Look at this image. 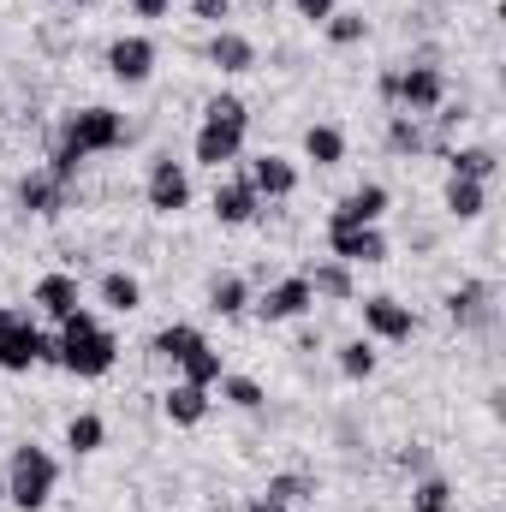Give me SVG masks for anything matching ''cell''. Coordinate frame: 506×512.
<instances>
[{"mask_svg": "<svg viewBox=\"0 0 506 512\" xmlns=\"http://www.w3.org/2000/svg\"><path fill=\"white\" fill-rule=\"evenodd\" d=\"M126 137H131V126H126L120 108H102V102L72 108V114L60 120V137H54V149H48L42 167H48L60 185H78V167H84L90 155H114Z\"/></svg>", "mask_w": 506, "mask_h": 512, "instance_id": "6da1fadb", "label": "cell"}, {"mask_svg": "<svg viewBox=\"0 0 506 512\" xmlns=\"http://www.w3.org/2000/svg\"><path fill=\"white\" fill-rule=\"evenodd\" d=\"M54 364H60L66 376H78V382H102V376L120 364V340L102 328L96 310L78 304V310L60 322V334H54Z\"/></svg>", "mask_w": 506, "mask_h": 512, "instance_id": "7a4b0ae2", "label": "cell"}, {"mask_svg": "<svg viewBox=\"0 0 506 512\" xmlns=\"http://www.w3.org/2000/svg\"><path fill=\"white\" fill-rule=\"evenodd\" d=\"M0 477H6V501H12V507L42 512L54 501V489H60V459H54L48 447H36V441H18Z\"/></svg>", "mask_w": 506, "mask_h": 512, "instance_id": "3957f363", "label": "cell"}, {"mask_svg": "<svg viewBox=\"0 0 506 512\" xmlns=\"http://www.w3.org/2000/svg\"><path fill=\"white\" fill-rule=\"evenodd\" d=\"M36 364H54V340L36 328V310H6L0 316V370L30 376Z\"/></svg>", "mask_w": 506, "mask_h": 512, "instance_id": "277c9868", "label": "cell"}, {"mask_svg": "<svg viewBox=\"0 0 506 512\" xmlns=\"http://www.w3.org/2000/svg\"><path fill=\"white\" fill-rule=\"evenodd\" d=\"M447 102V72L417 60V66H393V114H417L429 120L435 108Z\"/></svg>", "mask_w": 506, "mask_h": 512, "instance_id": "5b68a950", "label": "cell"}, {"mask_svg": "<svg viewBox=\"0 0 506 512\" xmlns=\"http://www.w3.org/2000/svg\"><path fill=\"white\" fill-rule=\"evenodd\" d=\"M143 203H149L155 215H185V209H191V173H185V161L155 155L149 173H143Z\"/></svg>", "mask_w": 506, "mask_h": 512, "instance_id": "8992f818", "label": "cell"}, {"mask_svg": "<svg viewBox=\"0 0 506 512\" xmlns=\"http://www.w3.org/2000/svg\"><path fill=\"white\" fill-rule=\"evenodd\" d=\"M251 310L268 322V328H274V322H298V316L316 310V292H310L304 274H280V280H268V286L251 298Z\"/></svg>", "mask_w": 506, "mask_h": 512, "instance_id": "52a82bcc", "label": "cell"}, {"mask_svg": "<svg viewBox=\"0 0 506 512\" xmlns=\"http://www.w3.org/2000/svg\"><path fill=\"white\" fill-rule=\"evenodd\" d=\"M364 310V340H381V346H411L417 340V310L411 304H399V298H387V292H376V298H364L358 304Z\"/></svg>", "mask_w": 506, "mask_h": 512, "instance_id": "ba28073f", "label": "cell"}, {"mask_svg": "<svg viewBox=\"0 0 506 512\" xmlns=\"http://www.w3.org/2000/svg\"><path fill=\"white\" fill-rule=\"evenodd\" d=\"M12 197H18V209H24V215H36V221H54V215H66V209H72L78 185H60L48 167H30V173H18Z\"/></svg>", "mask_w": 506, "mask_h": 512, "instance_id": "9c48e42d", "label": "cell"}, {"mask_svg": "<svg viewBox=\"0 0 506 512\" xmlns=\"http://www.w3.org/2000/svg\"><path fill=\"white\" fill-rule=\"evenodd\" d=\"M102 60H108V78H114V84L143 90V84L155 78V60H161V54H155V42H149V36H137V30H131V36H114V42H108V54H102Z\"/></svg>", "mask_w": 506, "mask_h": 512, "instance_id": "30bf717a", "label": "cell"}, {"mask_svg": "<svg viewBox=\"0 0 506 512\" xmlns=\"http://www.w3.org/2000/svg\"><path fill=\"white\" fill-rule=\"evenodd\" d=\"M447 322H453L459 334L495 328V286H489V280H459V286L447 292Z\"/></svg>", "mask_w": 506, "mask_h": 512, "instance_id": "8fae6325", "label": "cell"}, {"mask_svg": "<svg viewBox=\"0 0 506 512\" xmlns=\"http://www.w3.org/2000/svg\"><path fill=\"white\" fill-rule=\"evenodd\" d=\"M328 256L346 268H376V262H387V233L381 227H328Z\"/></svg>", "mask_w": 506, "mask_h": 512, "instance_id": "7c38bea8", "label": "cell"}, {"mask_svg": "<svg viewBox=\"0 0 506 512\" xmlns=\"http://www.w3.org/2000/svg\"><path fill=\"white\" fill-rule=\"evenodd\" d=\"M209 209H215V221H221V227H251L256 215H262V197L251 191V179H245V173H227V179H215Z\"/></svg>", "mask_w": 506, "mask_h": 512, "instance_id": "4fadbf2b", "label": "cell"}, {"mask_svg": "<svg viewBox=\"0 0 506 512\" xmlns=\"http://www.w3.org/2000/svg\"><path fill=\"white\" fill-rule=\"evenodd\" d=\"M191 161L197 167H233V161H245V131L239 126H215V120H203L197 137H191Z\"/></svg>", "mask_w": 506, "mask_h": 512, "instance_id": "5bb4252c", "label": "cell"}, {"mask_svg": "<svg viewBox=\"0 0 506 512\" xmlns=\"http://www.w3.org/2000/svg\"><path fill=\"white\" fill-rule=\"evenodd\" d=\"M245 179H251V191L262 197V209H268V203H286V197L298 191V167H292L286 155H274V149L256 155V161H245Z\"/></svg>", "mask_w": 506, "mask_h": 512, "instance_id": "9a60e30c", "label": "cell"}, {"mask_svg": "<svg viewBox=\"0 0 506 512\" xmlns=\"http://www.w3.org/2000/svg\"><path fill=\"white\" fill-rule=\"evenodd\" d=\"M78 304H84V286H78V274H66V268L42 274V280L30 286V310H36V316H54V322H66Z\"/></svg>", "mask_w": 506, "mask_h": 512, "instance_id": "2e32d148", "label": "cell"}, {"mask_svg": "<svg viewBox=\"0 0 506 512\" xmlns=\"http://www.w3.org/2000/svg\"><path fill=\"white\" fill-rule=\"evenodd\" d=\"M381 215H387V185H358V191H346L334 209H328V227H381Z\"/></svg>", "mask_w": 506, "mask_h": 512, "instance_id": "e0dca14e", "label": "cell"}, {"mask_svg": "<svg viewBox=\"0 0 506 512\" xmlns=\"http://www.w3.org/2000/svg\"><path fill=\"white\" fill-rule=\"evenodd\" d=\"M203 60L215 66V72H227V78H239V72H256V42L245 36V30H215L209 36V48H203Z\"/></svg>", "mask_w": 506, "mask_h": 512, "instance_id": "ac0fdd59", "label": "cell"}, {"mask_svg": "<svg viewBox=\"0 0 506 512\" xmlns=\"http://www.w3.org/2000/svg\"><path fill=\"white\" fill-rule=\"evenodd\" d=\"M161 411H167V423H173V429H197V423L209 417V387L173 382L167 393H161Z\"/></svg>", "mask_w": 506, "mask_h": 512, "instance_id": "d6986e66", "label": "cell"}, {"mask_svg": "<svg viewBox=\"0 0 506 512\" xmlns=\"http://www.w3.org/2000/svg\"><path fill=\"white\" fill-rule=\"evenodd\" d=\"M304 280H310V292H316V298H328V304H352V298H358L352 268H346V262H334V256L310 262V268H304Z\"/></svg>", "mask_w": 506, "mask_h": 512, "instance_id": "ffe728a7", "label": "cell"}, {"mask_svg": "<svg viewBox=\"0 0 506 512\" xmlns=\"http://www.w3.org/2000/svg\"><path fill=\"white\" fill-rule=\"evenodd\" d=\"M96 298H102V310L131 316V310H143V280H137L131 268H102V280H96Z\"/></svg>", "mask_w": 506, "mask_h": 512, "instance_id": "44dd1931", "label": "cell"}, {"mask_svg": "<svg viewBox=\"0 0 506 512\" xmlns=\"http://www.w3.org/2000/svg\"><path fill=\"white\" fill-rule=\"evenodd\" d=\"M441 161H447V173H453V179H483V185H489V179L501 173V155H495L489 143H453Z\"/></svg>", "mask_w": 506, "mask_h": 512, "instance_id": "7402d4cb", "label": "cell"}, {"mask_svg": "<svg viewBox=\"0 0 506 512\" xmlns=\"http://www.w3.org/2000/svg\"><path fill=\"white\" fill-rule=\"evenodd\" d=\"M209 340H203V328H191V322H167V328H155V340H149V352L161 358V364H185L191 352H203Z\"/></svg>", "mask_w": 506, "mask_h": 512, "instance_id": "603a6c76", "label": "cell"}, {"mask_svg": "<svg viewBox=\"0 0 506 512\" xmlns=\"http://www.w3.org/2000/svg\"><path fill=\"white\" fill-rule=\"evenodd\" d=\"M441 209H447L453 221H483V209H489V185H483V179H453V173H447Z\"/></svg>", "mask_w": 506, "mask_h": 512, "instance_id": "cb8c5ba5", "label": "cell"}, {"mask_svg": "<svg viewBox=\"0 0 506 512\" xmlns=\"http://www.w3.org/2000/svg\"><path fill=\"white\" fill-rule=\"evenodd\" d=\"M387 155H399V161H417V155H429V126L417 120V114H387Z\"/></svg>", "mask_w": 506, "mask_h": 512, "instance_id": "d4e9b609", "label": "cell"}, {"mask_svg": "<svg viewBox=\"0 0 506 512\" xmlns=\"http://www.w3.org/2000/svg\"><path fill=\"white\" fill-rule=\"evenodd\" d=\"M209 310H215L221 322H239V316L251 310V280H245V274H215V280H209Z\"/></svg>", "mask_w": 506, "mask_h": 512, "instance_id": "484cf974", "label": "cell"}, {"mask_svg": "<svg viewBox=\"0 0 506 512\" xmlns=\"http://www.w3.org/2000/svg\"><path fill=\"white\" fill-rule=\"evenodd\" d=\"M262 495H268V501H280V507H292V512H298V507H310V501L322 495V483H316L310 471H274Z\"/></svg>", "mask_w": 506, "mask_h": 512, "instance_id": "4316f807", "label": "cell"}, {"mask_svg": "<svg viewBox=\"0 0 506 512\" xmlns=\"http://www.w3.org/2000/svg\"><path fill=\"white\" fill-rule=\"evenodd\" d=\"M66 447H72V459H90V453H102V447H108V423H102L96 411H78V417L66 423Z\"/></svg>", "mask_w": 506, "mask_h": 512, "instance_id": "83f0119b", "label": "cell"}, {"mask_svg": "<svg viewBox=\"0 0 506 512\" xmlns=\"http://www.w3.org/2000/svg\"><path fill=\"white\" fill-rule=\"evenodd\" d=\"M304 161H316V167H340V161H346V131L340 126H310L304 131Z\"/></svg>", "mask_w": 506, "mask_h": 512, "instance_id": "f1b7e54d", "label": "cell"}, {"mask_svg": "<svg viewBox=\"0 0 506 512\" xmlns=\"http://www.w3.org/2000/svg\"><path fill=\"white\" fill-rule=\"evenodd\" d=\"M334 364H340L346 382H370V376H376V340H346V346L334 352Z\"/></svg>", "mask_w": 506, "mask_h": 512, "instance_id": "f546056e", "label": "cell"}, {"mask_svg": "<svg viewBox=\"0 0 506 512\" xmlns=\"http://www.w3.org/2000/svg\"><path fill=\"white\" fill-rule=\"evenodd\" d=\"M411 512H453V483L447 477H417L411 483Z\"/></svg>", "mask_w": 506, "mask_h": 512, "instance_id": "4dcf8cb0", "label": "cell"}, {"mask_svg": "<svg viewBox=\"0 0 506 512\" xmlns=\"http://www.w3.org/2000/svg\"><path fill=\"white\" fill-rule=\"evenodd\" d=\"M215 387H221V399H227L233 411H262V405H268V393H262L256 376H233V370H227Z\"/></svg>", "mask_w": 506, "mask_h": 512, "instance_id": "1f68e13d", "label": "cell"}, {"mask_svg": "<svg viewBox=\"0 0 506 512\" xmlns=\"http://www.w3.org/2000/svg\"><path fill=\"white\" fill-rule=\"evenodd\" d=\"M227 376V364H221V352L215 346H203V352H191L185 364H179V382H197V387H215Z\"/></svg>", "mask_w": 506, "mask_h": 512, "instance_id": "d6a6232c", "label": "cell"}, {"mask_svg": "<svg viewBox=\"0 0 506 512\" xmlns=\"http://www.w3.org/2000/svg\"><path fill=\"white\" fill-rule=\"evenodd\" d=\"M322 36H328L334 48H358V42L370 36V18H364V12H334V18L322 24Z\"/></svg>", "mask_w": 506, "mask_h": 512, "instance_id": "836d02e7", "label": "cell"}, {"mask_svg": "<svg viewBox=\"0 0 506 512\" xmlns=\"http://www.w3.org/2000/svg\"><path fill=\"white\" fill-rule=\"evenodd\" d=\"M203 120H215V126H239V131H251V108H245V96H209L203 102Z\"/></svg>", "mask_w": 506, "mask_h": 512, "instance_id": "e575fe53", "label": "cell"}, {"mask_svg": "<svg viewBox=\"0 0 506 512\" xmlns=\"http://www.w3.org/2000/svg\"><path fill=\"white\" fill-rule=\"evenodd\" d=\"M191 18H203V24L227 30V18H233V0H191Z\"/></svg>", "mask_w": 506, "mask_h": 512, "instance_id": "d590c367", "label": "cell"}, {"mask_svg": "<svg viewBox=\"0 0 506 512\" xmlns=\"http://www.w3.org/2000/svg\"><path fill=\"white\" fill-rule=\"evenodd\" d=\"M399 471H411V477H429V447H405V453H399Z\"/></svg>", "mask_w": 506, "mask_h": 512, "instance_id": "8d00e7d4", "label": "cell"}, {"mask_svg": "<svg viewBox=\"0 0 506 512\" xmlns=\"http://www.w3.org/2000/svg\"><path fill=\"white\" fill-rule=\"evenodd\" d=\"M298 12H304L310 24H328V18H334L340 6H334V0H298Z\"/></svg>", "mask_w": 506, "mask_h": 512, "instance_id": "74e56055", "label": "cell"}, {"mask_svg": "<svg viewBox=\"0 0 506 512\" xmlns=\"http://www.w3.org/2000/svg\"><path fill=\"white\" fill-rule=\"evenodd\" d=\"M126 6H131V12H137V18H149V24L173 12V0H126Z\"/></svg>", "mask_w": 506, "mask_h": 512, "instance_id": "f35d334b", "label": "cell"}, {"mask_svg": "<svg viewBox=\"0 0 506 512\" xmlns=\"http://www.w3.org/2000/svg\"><path fill=\"white\" fill-rule=\"evenodd\" d=\"M245 512H292V507H280V501H268V495H251V501H245Z\"/></svg>", "mask_w": 506, "mask_h": 512, "instance_id": "ab89813d", "label": "cell"}, {"mask_svg": "<svg viewBox=\"0 0 506 512\" xmlns=\"http://www.w3.org/2000/svg\"><path fill=\"white\" fill-rule=\"evenodd\" d=\"M42 6H72V0H42Z\"/></svg>", "mask_w": 506, "mask_h": 512, "instance_id": "60d3db41", "label": "cell"}, {"mask_svg": "<svg viewBox=\"0 0 506 512\" xmlns=\"http://www.w3.org/2000/svg\"><path fill=\"white\" fill-rule=\"evenodd\" d=\"M0 501H6V477H0Z\"/></svg>", "mask_w": 506, "mask_h": 512, "instance_id": "b9f144b4", "label": "cell"}, {"mask_svg": "<svg viewBox=\"0 0 506 512\" xmlns=\"http://www.w3.org/2000/svg\"><path fill=\"white\" fill-rule=\"evenodd\" d=\"M72 6H96V0H72Z\"/></svg>", "mask_w": 506, "mask_h": 512, "instance_id": "7bdbcfd3", "label": "cell"}, {"mask_svg": "<svg viewBox=\"0 0 506 512\" xmlns=\"http://www.w3.org/2000/svg\"><path fill=\"white\" fill-rule=\"evenodd\" d=\"M0 114H6V102H0Z\"/></svg>", "mask_w": 506, "mask_h": 512, "instance_id": "ee69618b", "label": "cell"}, {"mask_svg": "<svg viewBox=\"0 0 506 512\" xmlns=\"http://www.w3.org/2000/svg\"><path fill=\"white\" fill-rule=\"evenodd\" d=\"M0 316H6V304H0Z\"/></svg>", "mask_w": 506, "mask_h": 512, "instance_id": "f6af8a7d", "label": "cell"}]
</instances>
